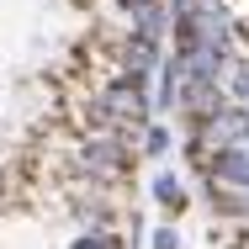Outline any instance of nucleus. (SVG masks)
Segmentation results:
<instances>
[{
    "instance_id": "423d86ee",
    "label": "nucleus",
    "mask_w": 249,
    "mask_h": 249,
    "mask_svg": "<svg viewBox=\"0 0 249 249\" xmlns=\"http://www.w3.org/2000/svg\"><path fill=\"white\" fill-rule=\"evenodd\" d=\"M149 249H186L180 223H154V228H149Z\"/></svg>"
},
{
    "instance_id": "7ed1b4c3",
    "label": "nucleus",
    "mask_w": 249,
    "mask_h": 249,
    "mask_svg": "<svg viewBox=\"0 0 249 249\" xmlns=\"http://www.w3.org/2000/svg\"><path fill=\"white\" fill-rule=\"evenodd\" d=\"M149 201H154V212H159V223H180L191 212V186L175 170H154L149 175Z\"/></svg>"
},
{
    "instance_id": "0eeeda50",
    "label": "nucleus",
    "mask_w": 249,
    "mask_h": 249,
    "mask_svg": "<svg viewBox=\"0 0 249 249\" xmlns=\"http://www.w3.org/2000/svg\"><path fill=\"white\" fill-rule=\"evenodd\" d=\"M143 5H164V0H122V11L133 16V11H143Z\"/></svg>"
},
{
    "instance_id": "39448f33",
    "label": "nucleus",
    "mask_w": 249,
    "mask_h": 249,
    "mask_svg": "<svg viewBox=\"0 0 249 249\" xmlns=\"http://www.w3.org/2000/svg\"><path fill=\"white\" fill-rule=\"evenodd\" d=\"M223 96L233 106H249V53H233V64L223 69Z\"/></svg>"
},
{
    "instance_id": "f257e3e1",
    "label": "nucleus",
    "mask_w": 249,
    "mask_h": 249,
    "mask_svg": "<svg viewBox=\"0 0 249 249\" xmlns=\"http://www.w3.org/2000/svg\"><path fill=\"white\" fill-rule=\"evenodd\" d=\"M133 159L138 154L122 143V133H90L85 143H74V170L101 186V191H111V186H122L127 175H133Z\"/></svg>"
},
{
    "instance_id": "20e7f679",
    "label": "nucleus",
    "mask_w": 249,
    "mask_h": 249,
    "mask_svg": "<svg viewBox=\"0 0 249 249\" xmlns=\"http://www.w3.org/2000/svg\"><path fill=\"white\" fill-rule=\"evenodd\" d=\"M170 149H175V127L170 122H149L138 133V159H164Z\"/></svg>"
},
{
    "instance_id": "f03ea898",
    "label": "nucleus",
    "mask_w": 249,
    "mask_h": 249,
    "mask_svg": "<svg viewBox=\"0 0 249 249\" xmlns=\"http://www.w3.org/2000/svg\"><path fill=\"white\" fill-rule=\"evenodd\" d=\"M201 180L228 186V191H249V149H212L196 159Z\"/></svg>"
}]
</instances>
